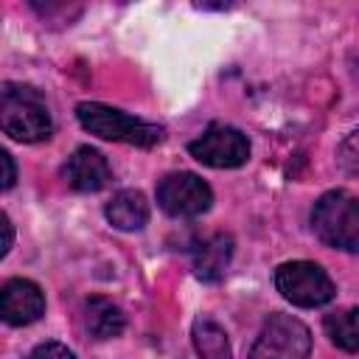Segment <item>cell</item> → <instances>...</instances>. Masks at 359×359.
<instances>
[{
	"label": "cell",
	"mask_w": 359,
	"mask_h": 359,
	"mask_svg": "<svg viewBox=\"0 0 359 359\" xmlns=\"http://www.w3.org/2000/svg\"><path fill=\"white\" fill-rule=\"evenodd\" d=\"M0 222H3V247H0V255H6L11 250V244H14V227H11V219L6 213L0 216Z\"/></svg>",
	"instance_id": "cell-18"
},
{
	"label": "cell",
	"mask_w": 359,
	"mask_h": 359,
	"mask_svg": "<svg viewBox=\"0 0 359 359\" xmlns=\"http://www.w3.org/2000/svg\"><path fill=\"white\" fill-rule=\"evenodd\" d=\"M210 202H213L210 185L191 171H174L163 177L157 185V205L174 219L202 216L210 208Z\"/></svg>",
	"instance_id": "cell-6"
},
{
	"label": "cell",
	"mask_w": 359,
	"mask_h": 359,
	"mask_svg": "<svg viewBox=\"0 0 359 359\" xmlns=\"http://www.w3.org/2000/svg\"><path fill=\"white\" fill-rule=\"evenodd\" d=\"M76 118L79 123L104 140H118V143H129V146H140V149H151L163 140V126L132 118L115 107L98 104V101H84L76 107Z\"/></svg>",
	"instance_id": "cell-2"
},
{
	"label": "cell",
	"mask_w": 359,
	"mask_h": 359,
	"mask_svg": "<svg viewBox=\"0 0 359 359\" xmlns=\"http://www.w3.org/2000/svg\"><path fill=\"white\" fill-rule=\"evenodd\" d=\"M230 258H233V238L224 233H216L194 250V272L199 280L216 283L224 278Z\"/></svg>",
	"instance_id": "cell-10"
},
{
	"label": "cell",
	"mask_w": 359,
	"mask_h": 359,
	"mask_svg": "<svg viewBox=\"0 0 359 359\" xmlns=\"http://www.w3.org/2000/svg\"><path fill=\"white\" fill-rule=\"evenodd\" d=\"M337 160L342 165L345 174L351 177H359V129H353L337 149Z\"/></svg>",
	"instance_id": "cell-15"
},
{
	"label": "cell",
	"mask_w": 359,
	"mask_h": 359,
	"mask_svg": "<svg viewBox=\"0 0 359 359\" xmlns=\"http://www.w3.org/2000/svg\"><path fill=\"white\" fill-rule=\"evenodd\" d=\"M311 334L292 314H272L255 337L247 359H309Z\"/></svg>",
	"instance_id": "cell-5"
},
{
	"label": "cell",
	"mask_w": 359,
	"mask_h": 359,
	"mask_svg": "<svg viewBox=\"0 0 359 359\" xmlns=\"http://www.w3.org/2000/svg\"><path fill=\"white\" fill-rule=\"evenodd\" d=\"M81 314H84L87 334L95 337V339H112V337H118L126 328L123 311L112 300H107V297H90V300H84Z\"/></svg>",
	"instance_id": "cell-12"
},
{
	"label": "cell",
	"mask_w": 359,
	"mask_h": 359,
	"mask_svg": "<svg viewBox=\"0 0 359 359\" xmlns=\"http://www.w3.org/2000/svg\"><path fill=\"white\" fill-rule=\"evenodd\" d=\"M311 227L328 247L359 252V196L348 191H328L314 202Z\"/></svg>",
	"instance_id": "cell-3"
},
{
	"label": "cell",
	"mask_w": 359,
	"mask_h": 359,
	"mask_svg": "<svg viewBox=\"0 0 359 359\" xmlns=\"http://www.w3.org/2000/svg\"><path fill=\"white\" fill-rule=\"evenodd\" d=\"M62 174H65V180H67V185H70L73 191H81V194H95V191H101V188L109 182V177H112L107 157H104L98 149H90V146L76 149V151L67 157Z\"/></svg>",
	"instance_id": "cell-9"
},
{
	"label": "cell",
	"mask_w": 359,
	"mask_h": 359,
	"mask_svg": "<svg viewBox=\"0 0 359 359\" xmlns=\"http://www.w3.org/2000/svg\"><path fill=\"white\" fill-rule=\"evenodd\" d=\"M104 213H107V219H109L112 227L132 233V230H140L149 222V202H146V196L140 191L123 188V191H118L107 202Z\"/></svg>",
	"instance_id": "cell-11"
},
{
	"label": "cell",
	"mask_w": 359,
	"mask_h": 359,
	"mask_svg": "<svg viewBox=\"0 0 359 359\" xmlns=\"http://www.w3.org/2000/svg\"><path fill=\"white\" fill-rule=\"evenodd\" d=\"M275 286L289 303H294L300 309L325 306L337 294L334 280L314 261H286V264H280L275 269Z\"/></svg>",
	"instance_id": "cell-4"
},
{
	"label": "cell",
	"mask_w": 359,
	"mask_h": 359,
	"mask_svg": "<svg viewBox=\"0 0 359 359\" xmlns=\"http://www.w3.org/2000/svg\"><path fill=\"white\" fill-rule=\"evenodd\" d=\"M194 345H196L202 359H230L227 334L208 317L194 323Z\"/></svg>",
	"instance_id": "cell-14"
},
{
	"label": "cell",
	"mask_w": 359,
	"mask_h": 359,
	"mask_svg": "<svg viewBox=\"0 0 359 359\" xmlns=\"http://www.w3.org/2000/svg\"><path fill=\"white\" fill-rule=\"evenodd\" d=\"M0 126L11 140L20 143L48 140L53 132V121L42 93L31 84L6 81L0 87Z\"/></svg>",
	"instance_id": "cell-1"
},
{
	"label": "cell",
	"mask_w": 359,
	"mask_h": 359,
	"mask_svg": "<svg viewBox=\"0 0 359 359\" xmlns=\"http://www.w3.org/2000/svg\"><path fill=\"white\" fill-rule=\"evenodd\" d=\"M188 151L196 163L210 165V168H238L250 157V140L244 132L213 123L208 126L196 140L188 143Z\"/></svg>",
	"instance_id": "cell-7"
},
{
	"label": "cell",
	"mask_w": 359,
	"mask_h": 359,
	"mask_svg": "<svg viewBox=\"0 0 359 359\" xmlns=\"http://www.w3.org/2000/svg\"><path fill=\"white\" fill-rule=\"evenodd\" d=\"M0 314L8 325H31L45 314V294L28 278H11L0 289Z\"/></svg>",
	"instance_id": "cell-8"
},
{
	"label": "cell",
	"mask_w": 359,
	"mask_h": 359,
	"mask_svg": "<svg viewBox=\"0 0 359 359\" xmlns=\"http://www.w3.org/2000/svg\"><path fill=\"white\" fill-rule=\"evenodd\" d=\"M325 334L331 337V342L348 353L359 351V306L356 309H345L337 314L325 317Z\"/></svg>",
	"instance_id": "cell-13"
},
{
	"label": "cell",
	"mask_w": 359,
	"mask_h": 359,
	"mask_svg": "<svg viewBox=\"0 0 359 359\" xmlns=\"http://www.w3.org/2000/svg\"><path fill=\"white\" fill-rule=\"evenodd\" d=\"M0 163H3V191H8L17 180V168H14V160L8 151H0Z\"/></svg>",
	"instance_id": "cell-17"
},
{
	"label": "cell",
	"mask_w": 359,
	"mask_h": 359,
	"mask_svg": "<svg viewBox=\"0 0 359 359\" xmlns=\"http://www.w3.org/2000/svg\"><path fill=\"white\" fill-rule=\"evenodd\" d=\"M28 359H76L70 348H65L62 342H45V345H36Z\"/></svg>",
	"instance_id": "cell-16"
}]
</instances>
